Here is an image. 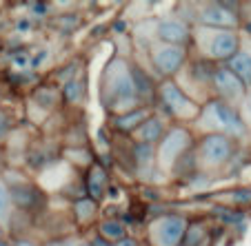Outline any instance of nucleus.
<instances>
[{
    "mask_svg": "<svg viewBox=\"0 0 251 246\" xmlns=\"http://www.w3.org/2000/svg\"><path fill=\"white\" fill-rule=\"evenodd\" d=\"M204 120L209 122V127L218 129L223 135H233L240 137L247 133V124L245 120L238 115V111L233 109L231 104H227L225 100H213V102L207 104L204 109Z\"/></svg>",
    "mask_w": 251,
    "mask_h": 246,
    "instance_id": "nucleus-2",
    "label": "nucleus"
},
{
    "mask_svg": "<svg viewBox=\"0 0 251 246\" xmlns=\"http://www.w3.org/2000/svg\"><path fill=\"white\" fill-rule=\"evenodd\" d=\"M136 162H138V166H149L151 164V160H153V147L151 144H142V142H138L136 144Z\"/></svg>",
    "mask_w": 251,
    "mask_h": 246,
    "instance_id": "nucleus-19",
    "label": "nucleus"
},
{
    "mask_svg": "<svg viewBox=\"0 0 251 246\" xmlns=\"http://www.w3.org/2000/svg\"><path fill=\"white\" fill-rule=\"evenodd\" d=\"M158 38L171 47H182L189 40V27L180 20H160L158 22Z\"/></svg>",
    "mask_w": 251,
    "mask_h": 246,
    "instance_id": "nucleus-11",
    "label": "nucleus"
},
{
    "mask_svg": "<svg viewBox=\"0 0 251 246\" xmlns=\"http://www.w3.org/2000/svg\"><path fill=\"white\" fill-rule=\"evenodd\" d=\"M200 240H202V228H200V226H189L182 242H185V246H196Z\"/></svg>",
    "mask_w": 251,
    "mask_h": 246,
    "instance_id": "nucleus-22",
    "label": "nucleus"
},
{
    "mask_svg": "<svg viewBox=\"0 0 251 246\" xmlns=\"http://www.w3.org/2000/svg\"><path fill=\"white\" fill-rule=\"evenodd\" d=\"M189 228L182 215H165L153 224V242L158 246H180Z\"/></svg>",
    "mask_w": 251,
    "mask_h": 246,
    "instance_id": "nucleus-3",
    "label": "nucleus"
},
{
    "mask_svg": "<svg viewBox=\"0 0 251 246\" xmlns=\"http://www.w3.org/2000/svg\"><path fill=\"white\" fill-rule=\"evenodd\" d=\"M94 246H109V244H107V242H104V240H102V237H98V240H96V242H94Z\"/></svg>",
    "mask_w": 251,
    "mask_h": 246,
    "instance_id": "nucleus-26",
    "label": "nucleus"
},
{
    "mask_svg": "<svg viewBox=\"0 0 251 246\" xmlns=\"http://www.w3.org/2000/svg\"><path fill=\"white\" fill-rule=\"evenodd\" d=\"M11 213V195L2 182H0V220H7Z\"/></svg>",
    "mask_w": 251,
    "mask_h": 246,
    "instance_id": "nucleus-20",
    "label": "nucleus"
},
{
    "mask_svg": "<svg viewBox=\"0 0 251 246\" xmlns=\"http://www.w3.org/2000/svg\"><path fill=\"white\" fill-rule=\"evenodd\" d=\"M14 65L20 67V69H25V67L29 65V56H25V53H23V56H16L14 58Z\"/></svg>",
    "mask_w": 251,
    "mask_h": 246,
    "instance_id": "nucleus-24",
    "label": "nucleus"
},
{
    "mask_svg": "<svg viewBox=\"0 0 251 246\" xmlns=\"http://www.w3.org/2000/svg\"><path fill=\"white\" fill-rule=\"evenodd\" d=\"M131 78H133V87H136L138 98H140V95H147V98H151L153 85H151V80H149L147 73H142L140 69H131Z\"/></svg>",
    "mask_w": 251,
    "mask_h": 246,
    "instance_id": "nucleus-16",
    "label": "nucleus"
},
{
    "mask_svg": "<svg viewBox=\"0 0 251 246\" xmlns=\"http://www.w3.org/2000/svg\"><path fill=\"white\" fill-rule=\"evenodd\" d=\"M49 246H56V244H49Z\"/></svg>",
    "mask_w": 251,
    "mask_h": 246,
    "instance_id": "nucleus-30",
    "label": "nucleus"
},
{
    "mask_svg": "<svg viewBox=\"0 0 251 246\" xmlns=\"http://www.w3.org/2000/svg\"><path fill=\"white\" fill-rule=\"evenodd\" d=\"M116 246H138V244H136V240H131V237H127V240L123 237V240H120V244H116Z\"/></svg>",
    "mask_w": 251,
    "mask_h": 246,
    "instance_id": "nucleus-25",
    "label": "nucleus"
},
{
    "mask_svg": "<svg viewBox=\"0 0 251 246\" xmlns=\"http://www.w3.org/2000/svg\"><path fill=\"white\" fill-rule=\"evenodd\" d=\"M65 95H67V100H74V102H78V100H80V95H82V85L78 80L67 82Z\"/></svg>",
    "mask_w": 251,
    "mask_h": 246,
    "instance_id": "nucleus-21",
    "label": "nucleus"
},
{
    "mask_svg": "<svg viewBox=\"0 0 251 246\" xmlns=\"http://www.w3.org/2000/svg\"><path fill=\"white\" fill-rule=\"evenodd\" d=\"M7 129H9V120H7V115L0 113V140L7 135Z\"/></svg>",
    "mask_w": 251,
    "mask_h": 246,
    "instance_id": "nucleus-23",
    "label": "nucleus"
},
{
    "mask_svg": "<svg viewBox=\"0 0 251 246\" xmlns=\"http://www.w3.org/2000/svg\"><path fill=\"white\" fill-rule=\"evenodd\" d=\"M238 47H240V40H238V33L231 29H218L207 40V51L216 60H231L238 53Z\"/></svg>",
    "mask_w": 251,
    "mask_h": 246,
    "instance_id": "nucleus-7",
    "label": "nucleus"
},
{
    "mask_svg": "<svg viewBox=\"0 0 251 246\" xmlns=\"http://www.w3.org/2000/svg\"><path fill=\"white\" fill-rule=\"evenodd\" d=\"M100 233H102V237H107V240H123L125 226L120 222H116V220H107V222L102 224V228H100Z\"/></svg>",
    "mask_w": 251,
    "mask_h": 246,
    "instance_id": "nucleus-17",
    "label": "nucleus"
},
{
    "mask_svg": "<svg viewBox=\"0 0 251 246\" xmlns=\"http://www.w3.org/2000/svg\"><path fill=\"white\" fill-rule=\"evenodd\" d=\"M213 85H216V91L229 102H238V100L245 98V85L229 71L227 67L213 71Z\"/></svg>",
    "mask_w": 251,
    "mask_h": 246,
    "instance_id": "nucleus-10",
    "label": "nucleus"
},
{
    "mask_svg": "<svg viewBox=\"0 0 251 246\" xmlns=\"http://www.w3.org/2000/svg\"><path fill=\"white\" fill-rule=\"evenodd\" d=\"M0 235H2V231H0Z\"/></svg>",
    "mask_w": 251,
    "mask_h": 246,
    "instance_id": "nucleus-31",
    "label": "nucleus"
},
{
    "mask_svg": "<svg viewBox=\"0 0 251 246\" xmlns=\"http://www.w3.org/2000/svg\"><path fill=\"white\" fill-rule=\"evenodd\" d=\"M74 211H76V218L80 220V222H87V220L94 218L96 213V202L94 200H80V202H76V206H74Z\"/></svg>",
    "mask_w": 251,
    "mask_h": 246,
    "instance_id": "nucleus-18",
    "label": "nucleus"
},
{
    "mask_svg": "<svg viewBox=\"0 0 251 246\" xmlns=\"http://www.w3.org/2000/svg\"><path fill=\"white\" fill-rule=\"evenodd\" d=\"M16 246H33L31 242H16Z\"/></svg>",
    "mask_w": 251,
    "mask_h": 246,
    "instance_id": "nucleus-28",
    "label": "nucleus"
},
{
    "mask_svg": "<svg viewBox=\"0 0 251 246\" xmlns=\"http://www.w3.org/2000/svg\"><path fill=\"white\" fill-rule=\"evenodd\" d=\"M227 69L245 87H251V56H249V53L238 51L231 60H227Z\"/></svg>",
    "mask_w": 251,
    "mask_h": 246,
    "instance_id": "nucleus-12",
    "label": "nucleus"
},
{
    "mask_svg": "<svg viewBox=\"0 0 251 246\" xmlns=\"http://www.w3.org/2000/svg\"><path fill=\"white\" fill-rule=\"evenodd\" d=\"M0 246H9V244H7V242H2V240H0Z\"/></svg>",
    "mask_w": 251,
    "mask_h": 246,
    "instance_id": "nucleus-29",
    "label": "nucleus"
},
{
    "mask_svg": "<svg viewBox=\"0 0 251 246\" xmlns=\"http://www.w3.org/2000/svg\"><path fill=\"white\" fill-rule=\"evenodd\" d=\"M191 144V137L185 129L176 127L162 137L160 147H158V162L160 166H174V162L187 151V147Z\"/></svg>",
    "mask_w": 251,
    "mask_h": 246,
    "instance_id": "nucleus-6",
    "label": "nucleus"
},
{
    "mask_svg": "<svg viewBox=\"0 0 251 246\" xmlns=\"http://www.w3.org/2000/svg\"><path fill=\"white\" fill-rule=\"evenodd\" d=\"M160 98H162V102H165V107L169 109V113L178 115V118L191 120L200 113L198 104H196L191 98H187L174 82H165V85L160 87Z\"/></svg>",
    "mask_w": 251,
    "mask_h": 246,
    "instance_id": "nucleus-4",
    "label": "nucleus"
},
{
    "mask_svg": "<svg viewBox=\"0 0 251 246\" xmlns=\"http://www.w3.org/2000/svg\"><path fill=\"white\" fill-rule=\"evenodd\" d=\"M100 95H102V104L109 111H123L125 107L136 104L138 93L136 87H133L131 69L125 60L114 58L111 62H107V69L102 73Z\"/></svg>",
    "mask_w": 251,
    "mask_h": 246,
    "instance_id": "nucleus-1",
    "label": "nucleus"
},
{
    "mask_svg": "<svg viewBox=\"0 0 251 246\" xmlns=\"http://www.w3.org/2000/svg\"><path fill=\"white\" fill-rule=\"evenodd\" d=\"M245 107H247V113H249V118H251V98H247Z\"/></svg>",
    "mask_w": 251,
    "mask_h": 246,
    "instance_id": "nucleus-27",
    "label": "nucleus"
},
{
    "mask_svg": "<svg viewBox=\"0 0 251 246\" xmlns=\"http://www.w3.org/2000/svg\"><path fill=\"white\" fill-rule=\"evenodd\" d=\"M138 137L142 144H153L162 137V122L158 118H147L138 127Z\"/></svg>",
    "mask_w": 251,
    "mask_h": 246,
    "instance_id": "nucleus-14",
    "label": "nucleus"
},
{
    "mask_svg": "<svg viewBox=\"0 0 251 246\" xmlns=\"http://www.w3.org/2000/svg\"><path fill=\"white\" fill-rule=\"evenodd\" d=\"M231 140L223 133H209L200 142V160L209 166H223L231 157Z\"/></svg>",
    "mask_w": 251,
    "mask_h": 246,
    "instance_id": "nucleus-5",
    "label": "nucleus"
},
{
    "mask_svg": "<svg viewBox=\"0 0 251 246\" xmlns=\"http://www.w3.org/2000/svg\"><path fill=\"white\" fill-rule=\"evenodd\" d=\"M185 49L182 47H171V45H162L151 53V62L156 67V71L160 76H174L182 65H185Z\"/></svg>",
    "mask_w": 251,
    "mask_h": 246,
    "instance_id": "nucleus-8",
    "label": "nucleus"
},
{
    "mask_svg": "<svg viewBox=\"0 0 251 246\" xmlns=\"http://www.w3.org/2000/svg\"><path fill=\"white\" fill-rule=\"evenodd\" d=\"M145 120H147V109H131L116 118V127H118L120 131H133V129L140 127Z\"/></svg>",
    "mask_w": 251,
    "mask_h": 246,
    "instance_id": "nucleus-15",
    "label": "nucleus"
},
{
    "mask_svg": "<svg viewBox=\"0 0 251 246\" xmlns=\"http://www.w3.org/2000/svg\"><path fill=\"white\" fill-rule=\"evenodd\" d=\"M200 22L213 29H231L238 24V14L227 5H209L200 11Z\"/></svg>",
    "mask_w": 251,
    "mask_h": 246,
    "instance_id": "nucleus-9",
    "label": "nucleus"
},
{
    "mask_svg": "<svg viewBox=\"0 0 251 246\" xmlns=\"http://www.w3.org/2000/svg\"><path fill=\"white\" fill-rule=\"evenodd\" d=\"M87 189H89V195L94 202L104 195V189H107V173H104L102 166H91L89 175H87Z\"/></svg>",
    "mask_w": 251,
    "mask_h": 246,
    "instance_id": "nucleus-13",
    "label": "nucleus"
}]
</instances>
